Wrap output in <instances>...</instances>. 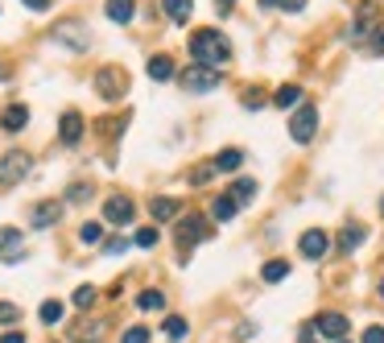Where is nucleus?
<instances>
[{
    "mask_svg": "<svg viewBox=\"0 0 384 343\" xmlns=\"http://www.w3.org/2000/svg\"><path fill=\"white\" fill-rule=\"evenodd\" d=\"M120 343H149V327H128Z\"/></svg>",
    "mask_w": 384,
    "mask_h": 343,
    "instance_id": "obj_31",
    "label": "nucleus"
},
{
    "mask_svg": "<svg viewBox=\"0 0 384 343\" xmlns=\"http://www.w3.org/2000/svg\"><path fill=\"white\" fill-rule=\"evenodd\" d=\"M215 12H232V0H215Z\"/></svg>",
    "mask_w": 384,
    "mask_h": 343,
    "instance_id": "obj_40",
    "label": "nucleus"
},
{
    "mask_svg": "<svg viewBox=\"0 0 384 343\" xmlns=\"http://www.w3.org/2000/svg\"><path fill=\"white\" fill-rule=\"evenodd\" d=\"M273 4H281L285 12H302L306 8V0H273Z\"/></svg>",
    "mask_w": 384,
    "mask_h": 343,
    "instance_id": "obj_36",
    "label": "nucleus"
},
{
    "mask_svg": "<svg viewBox=\"0 0 384 343\" xmlns=\"http://www.w3.org/2000/svg\"><path fill=\"white\" fill-rule=\"evenodd\" d=\"M327 248H331V240H327V232H323V228H310V232H302V240H298V253H302L306 261L327 257Z\"/></svg>",
    "mask_w": 384,
    "mask_h": 343,
    "instance_id": "obj_8",
    "label": "nucleus"
},
{
    "mask_svg": "<svg viewBox=\"0 0 384 343\" xmlns=\"http://www.w3.org/2000/svg\"><path fill=\"white\" fill-rule=\"evenodd\" d=\"M132 12H137V4H132V0H108V17H112L116 25H128V21H132Z\"/></svg>",
    "mask_w": 384,
    "mask_h": 343,
    "instance_id": "obj_20",
    "label": "nucleus"
},
{
    "mask_svg": "<svg viewBox=\"0 0 384 343\" xmlns=\"http://www.w3.org/2000/svg\"><path fill=\"white\" fill-rule=\"evenodd\" d=\"M339 343H352V340H339Z\"/></svg>",
    "mask_w": 384,
    "mask_h": 343,
    "instance_id": "obj_44",
    "label": "nucleus"
},
{
    "mask_svg": "<svg viewBox=\"0 0 384 343\" xmlns=\"http://www.w3.org/2000/svg\"><path fill=\"white\" fill-rule=\"evenodd\" d=\"M124 87H128V79H124V70H116V66H103V70L95 75V91H99L103 99H120Z\"/></svg>",
    "mask_w": 384,
    "mask_h": 343,
    "instance_id": "obj_6",
    "label": "nucleus"
},
{
    "mask_svg": "<svg viewBox=\"0 0 384 343\" xmlns=\"http://www.w3.org/2000/svg\"><path fill=\"white\" fill-rule=\"evenodd\" d=\"M58 319H62V302H54V298H50V302H41V323H50V327H54Z\"/></svg>",
    "mask_w": 384,
    "mask_h": 343,
    "instance_id": "obj_28",
    "label": "nucleus"
},
{
    "mask_svg": "<svg viewBox=\"0 0 384 343\" xmlns=\"http://www.w3.org/2000/svg\"><path fill=\"white\" fill-rule=\"evenodd\" d=\"M219 79H223L219 70H211V66H199V62L182 70V87H186V91H199V95H203V91H215V87H219Z\"/></svg>",
    "mask_w": 384,
    "mask_h": 343,
    "instance_id": "obj_3",
    "label": "nucleus"
},
{
    "mask_svg": "<svg viewBox=\"0 0 384 343\" xmlns=\"http://www.w3.org/2000/svg\"><path fill=\"white\" fill-rule=\"evenodd\" d=\"M137 244H141V248H153V244H157V228H141V232H137Z\"/></svg>",
    "mask_w": 384,
    "mask_h": 343,
    "instance_id": "obj_32",
    "label": "nucleus"
},
{
    "mask_svg": "<svg viewBox=\"0 0 384 343\" xmlns=\"http://www.w3.org/2000/svg\"><path fill=\"white\" fill-rule=\"evenodd\" d=\"M203 236H207V224H203V215H186V219L178 224V244H182V248L199 244Z\"/></svg>",
    "mask_w": 384,
    "mask_h": 343,
    "instance_id": "obj_9",
    "label": "nucleus"
},
{
    "mask_svg": "<svg viewBox=\"0 0 384 343\" xmlns=\"http://www.w3.org/2000/svg\"><path fill=\"white\" fill-rule=\"evenodd\" d=\"M29 219H33V228H54V224L62 219V203L46 199V203H37V207L29 211Z\"/></svg>",
    "mask_w": 384,
    "mask_h": 343,
    "instance_id": "obj_10",
    "label": "nucleus"
},
{
    "mask_svg": "<svg viewBox=\"0 0 384 343\" xmlns=\"http://www.w3.org/2000/svg\"><path fill=\"white\" fill-rule=\"evenodd\" d=\"M364 343H384V327H368V331H364Z\"/></svg>",
    "mask_w": 384,
    "mask_h": 343,
    "instance_id": "obj_37",
    "label": "nucleus"
},
{
    "mask_svg": "<svg viewBox=\"0 0 384 343\" xmlns=\"http://www.w3.org/2000/svg\"><path fill=\"white\" fill-rule=\"evenodd\" d=\"M364 240H368V228H360V224L352 228V224H347V228L339 232V253H352V248H360Z\"/></svg>",
    "mask_w": 384,
    "mask_h": 343,
    "instance_id": "obj_15",
    "label": "nucleus"
},
{
    "mask_svg": "<svg viewBox=\"0 0 384 343\" xmlns=\"http://www.w3.org/2000/svg\"><path fill=\"white\" fill-rule=\"evenodd\" d=\"M58 137H62V145H74V141L83 137V116H79V112H62Z\"/></svg>",
    "mask_w": 384,
    "mask_h": 343,
    "instance_id": "obj_13",
    "label": "nucleus"
},
{
    "mask_svg": "<svg viewBox=\"0 0 384 343\" xmlns=\"http://www.w3.org/2000/svg\"><path fill=\"white\" fill-rule=\"evenodd\" d=\"M137 306L141 311H161L165 306V294L161 290H145V294H137Z\"/></svg>",
    "mask_w": 384,
    "mask_h": 343,
    "instance_id": "obj_25",
    "label": "nucleus"
},
{
    "mask_svg": "<svg viewBox=\"0 0 384 343\" xmlns=\"http://www.w3.org/2000/svg\"><path fill=\"white\" fill-rule=\"evenodd\" d=\"M132 211H137V207H132V199H128V195H112V199L103 203V219H108L112 228L132 224Z\"/></svg>",
    "mask_w": 384,
    "mask_h": 343,
    "instance_id": "obj_7",
    "label": "nucleus"
},
{
    "mask_svg": "<svg viewBox=\"0 0 384 343\" xmlns=\"http://www.w3.org/2000/svg\"><path fill=\"white\" fill-rule=\"evenodd\" d=\"M29 153H21V149H12V153H4L0 157V186H17L25 174H29Z\"/></svg>",
    "mask_w": 384,
    "mask_h": 343,
    "instance_id": "obj_4",
    "label": "nucleus"
},
{
    "mask_svg": "<svg viewBox=\"0 0 384 343\" xmlns=\"http://www.w3.org/2000/svg\"><path fill=\"white\" fill-rule=\"evenodd\" d=\"M17 319H21V311H17L12 302H0V323L8 327V323H17Z\"/></svg>",
    "mask_w": 384,
    "mask_h": 343,
    "instance_id": "obj_33",
    "label": "nucleus"
},
{
    "mask_svg": "<svg viewBox=\"0 0 384 343\" xmlns=\"http://www.w3.org/2000/svg\"><path fill=\"white\" fill-rule=\"evenodd\" d=\"M0 343H25V335H21V331H8V335H4Z\"/></svg>",
    "mask_w": 384,
    "mask_h": 343,
    "instance_id": "obj_39",
    "label": "nucleus"
},
{
    "mask_svg": "<svg viewBox=\"0 0 384 343\" xmlns=\"http://www.w3.org/2000/svg\"><path fill=\"white\" fill-rule=\"evenodd\" d=\"M29 8H50V0H25Z\"/></svg>",
    "mask_w": 384,
    "mask_h": 343,
    "instance_id": "obj_41",
    "label": "nucleus"
},
{
    "mask_svg": "<svg viewBox=\"0 0 384 343\" xmlns=\"http://www.w3.org/2000/svg\"><path fill=\"white\" fill-rule=\"evenodd\" d=\"M314 128H319V108H314V104H302L298 116L290 120V137H294L298 145H306V141L314 137Z\"/></svg>",
    "mask_w": 384,
    "mask_h": 343,
    "instance_id": "obj_5",
    "label": "nucleus"
},
{
    "mask_svg": "<svg viewBox=\"0 0 384 343\" xmlns=\"http://www.w3.org/2000/svg\"><path fill=\"white\" fill-rule=\"evenodd\" d=\"M99 236H103L99 224H83V228H79V240H83V244H99Z\"/></svg>",
    "mask_w": 384,
    "mask_h": 343,
    "instance_id": "obj_29",
    "label": "nucleus"
},
{
    "mask_svg": "<svg viewBox=\"0 0 384 343\" xmlns=\"http://www.w3.org/2000/svg\"><path fill=\"white\" fill-rule=\"evenodd\" d=\"M74 306H79V311L95 306V290H91V286H79V290H74Z\"/></svg>",
    "mask_w": 384,
    "mask_h": 343,
    "instance_id": "obj_30",
    "label": "nucleus"
},
{
    "mask_svg": "<svg viewBox=\"0 0 384 343\" xmlns=\"http://www.w3.org/2000/svg\"><path fill=\"white\" fill-rule=\"evenodd\" d=\"M273 104H277V108H298V104H302V87H294V83L277 87V91H273Z\"/></svg>",
    "mask_w": 384,
    "mask_h": 343,
    "instance_id": "obj_19",
    "label": "nucleus"
},
{
    "mask_svg": "<svg viewBox=\"0 0 384 343\" xmlns=\"http://www.w3.org/2000/svg\"><path fill=\"white\" fill-rule=\"evenodd\" d=\"M240 161H244V153H240V149H223V153L211 161V170H240Z\"/></svg>",
    "mask_w": 384,
    "mask_h": 343,
    "instance_id": "obj_23",
    "label": "nucleus"
},
{
    "mask_svg": "<svg viewBox=\"0 0 384 343\" xmlns=\"http://www.w3.org/2000/svg\"><path fill=\"white\" fill-rule=\"evenodd\" d=\"M25 124H29V108H25V104H8L4 116H0V128H4V133H21Z\"/></svg>",
    "mask_w": 384,
    "mask_h": 343,
    "instance_id": "obj_11",
    "label": "nucleus"
},
{
    "mask_svg": "<svg viewBox=\"0 0 384 343\" xmlns=\"http://www.w3.org/2000/svg\"><path fill=\"white\" fill-rule=\"evenodd\" d=\"M190 54L199 58V66L219 70V66L232 58V46H228V37H223L219 29H199V33L190 37Z\"/></svg>",
    "mask_w": 384,
    "mask_h": 343,
    "instance_id": "obj_1",
    "label": "nucleus"
},
{
    "mask_svg": "<svg viewBox=\"0 0 384 343\" xmlns=\"http://www.w3.org/2000/svg\"><path fill=\"white\" fill-rule=\"evenodd\" d=\"M149 79H174V62L165 58V54H157V58H149Z\"/></svg>",
    "mask_w": 384,
    "mask_h": 343,
    "instance_id": "obj_21",
    "label": "nucleus"
},
{
    "mask_svg": "<svg viewBox=\"0 0 384 343\" xmlns=\"http://www.w3.org/2000/svg\"><path fill=\"white\" fill-rule=\"evenodd\" d=\"M319 335H327V340H347V319H343L339 311L323 315V319H319Z\"/></svg>",
    "mask_w": 384,
    "mask_h": 343,
    "instance_id": "obj_12",
    "label": "nucleus"
},
{
    "mask_svg": "<svg viewBox=\"0 0 384 343\" xmlns=\"http://www.w3.org/2000/svg\"><path fill=\"white\" fill-rule=\"evenodd\" d=\"M261 277H265V282H285V277H290V265H285V261H269V265L261 269Z\"/></svg>",
    "mask_w": 384,
    "mask_h": 343,
    "instance_id": "obj_26",
    "label": "nucleus"
},
{
    "mask_svg": "<svg viewBox=\"0 0 384 343\" xmlns=\"http://www.w3.org/2000/svg\"><path fill=\"white\" fill-rule=\"evenodd\" d=\"M149 211H153V219H157V224H165V219H174V215L182 211V203H178V199H153V203H149Z\"/></svg>",
    "mask_w": 384,
    "mask_h": 343,
    "instance_id": "obj_17",
    "label": "nucleus"
},
{
    "mask_svg": "<svg viewBox=\"0 0 384 343\" xmlns=\"http://www.w3.org/2000/svg\"><path fill=\"white\" fill-rule=\"evenodd\" d=\"M381 298H384V282H381Z\"/></svg>",
    "mask_w": 384,
    "mask_h": 343,
    "instance_id": "obj_42",
    "label": "nucleus"
},
{
    "mask_svg": "<svg viewBox=\"0 0 384 343\" xmlns=\"http://www.w3.org/2000/svg\"><path fill=\"white\" fill-rule=\"evenodd\" d=\"M161 4H165V12H170L174 25H186L190 12H194V0H161Z\"/></svg>",
    "mask_w": 384,
    "mask_h": 343,
    "instance_id": "obj_18",
    "label": "nucleus"
},
{
    "mask_svg": "<svg viewBox=\"0 0 384 343\" xmlns=\"http://www.w3.org/2000/svg\"><path fill=\"white\" fill-rule=\"evenodd\" d=\"M186 331H190V323H186L182 315H170V319H165V335H170V340H186Z\"/></svg>",
    "mask_w": 384,
    "mask_h": 343,
    "instance_id": "obj_27",
    "label": "nucleus"
},
{
    "mask_svg": "<svg viewBox=\"0 0 384 343\" xmlns=\"http://www.w3.org/2000/svg\"><path fill=\"white\" fill-rule=\"evenodd\" d=\"M211 215H215L219 224H228V219L236 215V203H232V195H219V199L211 203Z\"/></svg>",
    "mask_w": 384,
    "mask_h": 343,
    "instance_id": "obj_24",
    "label": "nucleus"
},
{
    "mask_svg": "<svg viewBox=\"0 0 384 343\" xmlns=\"http://www.w3.org/2000/svg\"><path fill=\"white\" fill-rule=\"evenodd\" d=\"M0 257L4 261H21V232L17 228H0Z\"/></svg>",
    "mask_w": 384,
    "mask_h": 343,
    "instance_id": "obj_14",
    "label": "nucleus"
},
{
    "mask_svg": "<svg viewBox=\"0 0 384 343\" xmlns=\"http://www.w3.org/2000/svg\"><path fill=\"white\" fill-rule=\"evenodd\" d=\"M87 195H91V190H87V186H70V195H66V199H79V203H83V199H87Z\"/></svg>",
    "mask_w": 384,
    "mask_h": 343,
    "instance_id": "obj_38",
    "label": "nucleus"
},
{
    "mask_svg": "<svg viewBox=\"0 0 384 343\" xmlns=\"http://www.w3.org/2000/svg\"><path fill=\"white\" fill-rule=\"evenodd\" d=\"M207 178H211V166H199V170H194V174H190V182H194V186H203V182H207Z\"/></svg>",
    "mask_w": 384,
    "mask_h": 343,
    "instance_id": "obj_34",
    "label": "nucleus"
},
{
    "mask_svg": "<svg viewBox=\"0 0 384 343\" xmlns=\"http://www.w3.org/2000/svg\"><path fill=\"white\" fill-rule=\"evenodd\" d=\"M252 199H256V182H252V178H240V182L232 186V203L240 207V203H252Z\"/></svg>",
    "mask_w": 384,
    "mask_h": 343,
    "instance_id": "obj_22",
    "label": "nucleus"
},
{
    "mask_svg": "<svg viewBox=\"0 0 384 343\" xmlns=\"http://www.w3.org/2000/svg\"><path fill=\"white\" fill-rule=\"evenodd\" d=\"M381 211H384V203H381Z\"/></svg>",
    "mask_w": 384,
    "mask_h": 343,
    "instance_id": "obj_45",
    "label": "nucleus"
},
{
    "mask_svg": "<svg viewBox=\"0 0 384 343\" xmlns=\"http://www.w3.org/2000/svg\"><path fill=\"white\" fill-rule=\"evenodd\" d=\"M384 25V17H381V4L376 0H364L360 4V12H356V21H352V29H347V37L352 41H364L372 29H381Z\"/></svg>",
    "mask_w": 384,
    "mask_h": 343,
    "instance_id": "obj_2",
    "label": "nucleus"
},
{
    "mask_svg": "<svg viewBox=\"0 0 384 343\" xmlns=\"http://www.w3.org/2000/svg\"><path fill=\"white\" fill-rule=\"evenodd\" d=\"M58 41H66V46H74V50H87V33L74 25V21H66V25H58Z\"/></svg>",
    "mask_w": 384,
    "mask_h": 343,
    "instance_id": "obj_16",
    "label": "nucleus"
},
{
    "mask_svg": "<svg viewBox=\"0 0 384 343\" xmlns=\"http://www.w3.org/2000/svg\"><path fill=\"white\" fill-rule=\"evenodd\" d=\"M124 248H128V244H124V240H108V244H103V253H108V257H120V253H124Z\"/></svg>",
    "mask_w": 384,
    "mask_h": 343,
    "instance_id": "obj_35",
    "label": "nucleus"
},
{
    "mask_svg": "<svg viewBox=\"0 0 384 343\" xmlns=\"http://www.w3.org/2000/svg\"><path fill=\"white\" fill-rule=\"evenodd\" d=\"M0 79H4V66H0Z\"/></svg>",
    "mask_w": 384,
    "mask_h": 343,
    "instance_id": "obj_43",
    "label": "nucleus"
}]
</instances>
